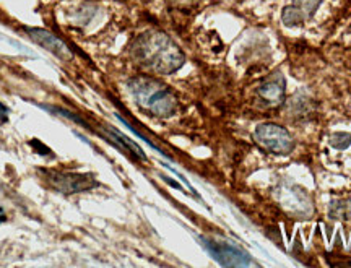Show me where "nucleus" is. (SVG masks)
<instances>
[{"label": "nucleus", "mask_w": 351, "mask_h": 268, "mask_svg": "<svg viewBox=\"0 0 351 268\" xmlns=\"http://www.w3.org/2000/svg\"><path fill=\"white\" fill-rule=\"evenodd\" d=\"M130 54L140 67L158 75H169L184 65L182 51L168 34L147 32L132 42Z\"/></svg>", "instance_id": "f257e3e1"}, {"label": "nucleus", "mask_w": 351, "mask_h": 268, "mask_svg": "<svg viewBox=\"0 0 351 268\" xmlns=\"http://www.w3.org/2000/svg\"><path fill=\"white\" fill-rule=\"evenodd\" d=\"M129 91L140 108L152 116L169 117L178 109V99L173 91L152 77H135L129 82Z\"/></svg>", "instance_id": "f03ea898"}, {"label": "nucleus", "mask_w": 351, "mask_h": 268, "mask_svg": "<svg viewBox=\"0 0 351 268\" xmlns=\"http://www.w3.org/2000/svg\"><path fill=\"white\" fill-rule=\"evenodd\" d=\"M254 140L271 155H288L295 148L291 134L285 127L271 122L257 125L254 130Z\"/></svg>", "instance_id": "7ed1b4c3"}, {"label": "nucleus", "mask_w": 351, "mask_h": 268, "mask_svg": "<svg viewBox=\"0 0 351 268\" xmlns=\"http://www.w3.org/2000/svg\"><path fill=\"white\" fill-rule=\"evenodd\" d=\"M202 245L207 249V252L223 267H249L251 265V256L238 245L225 243V241L208 239L200 237Z\"/></svg>", "instance_id": "20e7f679"}, {"label": "nucleus", "mask_w": 351, "mask_h": 268, "mask_svg": "<svg viewBox=\"0 0 351 268\" xmlns=\"http://www.w3.org/2000/svg\"><path fill=\"white\" fill-rule=\"evenodd\" d=\"M46 179L49 186L62 193H78L90 191L98 186L93 175L78 173H60V171H47Z\"/></svg>", "instance_id": "39448f33"}, {"label": "nucleus", "mask_w": 351, "mask_h": 268, "mask_svg": "<svg viewBox=\"0 0 351 268\" xmlns=\"http://www.w3.org/2000/svg\"><path fill=\"white\" fill-rule=\"evenodd\" d=\"M29 36L39 46H43L44 49H47L49 52H52L56 57H59L60 60H65V62H70L73 60V52L70 47L65 44L62 39H59L56 34H52L51 32L43 28H26Z\"/></svg>", "instance_id": "423d86ee"}, {"label": "nucleus", "mask_w": 351, "mask_h": 268, "mask_svg": "<svg viewBox=\"0 0 351 268\" xmlns=\"http://www.w3.org/2000/svg\"><path fill=\"white\" fill-rule=\"evenodd\" d=\"M280 204L288 213L301 215V217H309L313 213L309 197L300 187H288L287 192H280Z\"/></svg>", "instance_id": "0eeeda50"}, {"label": "nucleus", "mask_w": 351, "mask_h": 268, "mask_svg": "<svg viewBox=\"0 0 351 268\" xmlns=\"http://www.w3.org/2000/svg\"><path fill=\"white\" fill-rule=\"evenodd\" d=\"M285 95H287V80L278 72L267 77L262 85L258 86V96L269 106H280L283 103Z\"/></svg>", "instance_id": "6e6552de"}, {"label": "nucleus", "mask_w": 351, "mask_h": 268, "mask_svg": "<svg viewBox=\"0 0 351 268\" xmlns=\"http://www.w3.org/2000/svg\"><path fill=\"white\" fill-rule=\"evenodd\" d=\"M104 132H106V137H108L109 140H111V142L116 143L117 147H119L122 151H125V153H134L135 156L140 158V160L147 161V156H145V153H143L142 148H140L138 145L135 143V142H132L130 138L124 137V135H122L121 132L109 129V127H104Z\"/></svg>", "instance_id": "1a4fd4ad"}, {"label": "nucleus", "mask_w": 351, "mask_h": 268, "mask_svg": "<svg viewBox=\"0 0 351 268\" xmlns=\"http://www.w3.org/2000/svg\"><path fill=\"white\" fill-rule=\"evenodd\" d=\"M282 20L283 23L289 26V28H296V26H301L304 23L306 16L304 13H302L300 8L291 5V7H285L283 12H282Z\"/></svg>", "instance_id": "9d476101"}, {"label": "nucleus", "mask_w": 351, "mask_h": 268, "mask_svg": "<svg viewBox=\"0 0 351 268\" xmlns=\"http://www.w3.org/2000/svg\"><path fill=\"white\" fill-rule=\"evenodd\" d=\"M322 2L324 0H295L293 5L300 8V10L304 13L306 19H311V16H314V13L317 12V8Z\"/></svg>", "instance_id": "9b49d317"}, {"label": "nucleus", "mask_w": 351, "mask_h": 268, "mask_svg": "<svg viewBox=\"0 0 351 268\" xmlns=\"http://www.w3.org/2000/svg\"><path fill=\"white\" fill-rule=\"evenodd\" d=\"M351 145V135L346 132H335L330 137V147L335 150H346Z\"/></svg>", "instance_id": "f8f14e48"}, {"label": "nucleus", "mask_w": 351, "mask_h": 268, "mask_svg": "<svg viewBox=\"0 0 351 268\" xmlns=\"http://www.w3.org/2000/svg\"><path fill=\"white\" fill-rule=\"evenodd\" d=\"M7 116H8V108L0 103V117H7Z\"/></svg>", "instance_id": "ddd939ff"}, {"label": "nucleus", "mask_w": 351, "mask_h": 268, "mask_svg": "<svg viewBox=\"0 0 351 268\" xmlns=\"http://www.w3.org/2000/svg\"><path fill=\"white\" fill-rule=\"evenodd\" d=\"M7 219L5 217V212H3V208H0V223H3Z\"/></svg>", "instance_id": "4468645a"}, {"label": "nucleus", "mask_w": 351, "mask_h": 268, "mask_svg": "<svg viewBox=\"0 0 351 268\" xmlns=\"http://www.w3.org/2000/svg\"><path fill=\"white\" fill-rule=\"evenodd\" d=\"M350 204H351V199H350ZM350 206H351V205H350Z\"/></svg>", "instance_id": "2eb2a0df"}]
</instances>
